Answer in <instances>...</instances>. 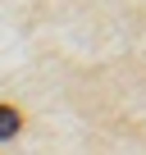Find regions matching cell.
Segmentation results:
<instances>
[{
	"label": "cell",
	"instance_id": "6da1fadb",
	"mask_svg": "<svg viewBox=\"0 0 146 155\" xmlns=\"http://www.w3.org/2000/svg\"><path fill=\"white\" fill-rule=\"evenodd\" d=\"M18 128H23L18 110L14 105H0V141H5V137H18Z\"/></svg>",
	"mask_w": 146,
	"mask_h": 155
}]
</instances>
